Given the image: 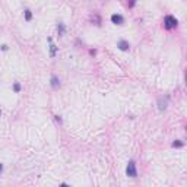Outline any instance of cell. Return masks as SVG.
I'll use <instances>...</instances> for the list:
<instances>
[{"label": "cell", "instance_id": "1", "mask_svg": "<svg viewBox=\"0 0 187 187\" xmlns=\"http://www.w3.org/2000/svg\"><path fill=\"white\" fill-rule=\"evenodd\" d=\"M177 25H178V21H177L174 16L167 15L164 18V28L165 29H174V28H177Z\"/></svg>", "mask_w": 187, "mask_h": 187}, {"label": "cell", "instance_id": "2", "mask_svg": "<svg viewBox=\"0 0 187 187\" xmlns=\"http://www.w3.org/2000/svg\"><path fill=\"white\" fill-rule=\"evenodd\" d=\"M126 174H127V177H132V178L137 177V168H136V162L133 159H130L126 167Z\"/></svg>", "mask_w": 187, "mask_h": 187}, {"label": "cell", "instance_id": "3", "mask_svg": "<svg viewBox=\"0 0 187 187\" xmlns=\"http://www.w3.org/2000/svg\"><path fill=\"white\" fill-rule=\"evenodd\" d=\"M168 108V97H159L158 98V110L165 111Z\"/></svg>", "mask_w": 187, "mask_h": 187}, {"label": "cell", "instance_id": "4", "mask_svg": "<svg viewBox=\"0 0 187 187\" xmlns=\"http://www.w3.org/2000/svg\"><path fill=\"white\" fill-rule=\"evenodd\" d=\"M111 22L114 25H123L124 23V18L121 15H119V13H114V15H111Z\"/></svg>", "mask_w": 187, "mask_h": 187}, {"label": "cell", "instance_id": "5", "mask_svg": "<svg viewBox=\"0 0 187 187\" xmlns=\"http://www.w3.org/2000/svg\"><path fill=\"white\" fill-rule=\"evenodd\" d=\"M47 41L50 43V57H56V54H57V50H59V48L53 44V38H51V37H48V38H47Z\"/></svg>", "mask_w": 187, "mask_h": 187}, {"label": "cell", "instance_id": "6", "mask_svg": "<svg viewBox=\"0 0 187 187\" xmlns=\"http://www.w3.org/2000/svg\"><path fill=\"white\" fill-rule=\"evenodd\" d=\"M117 47H119V50H121V51H127V50L130 48V44H129L126 40H120V41L117 43Z\"/></svg>", "mask_w": 187, "mask_h": 187}, {"label": "cell", "instance_id": "7", "mask_svg": "<svg viewBox=\"0 0 187 187\" xmlns=\"http://www.w3.org/2000/svg\"><path fill=\"white\" fill-rule=\"evenodd\" d=\"M50 85H51V88L53 89H57L59 86H60V80H59V77L57 76H51V79H50Z\"/></svg>", "mask_w": 187, "mask_h": 187}, {"label": "cell", "instance_id": "8", "mask_svg": "<svg viewBox=\"0 0 187 187\" xmlns=\"http://www.w3.org/2000/svg\"><path fill=\"white\" fill-rule=\"evenodd\" d=\"M66 32V26H65V23H57V34H59V37H63Z\"/></svg>", "mask_w": 187, "mask_h": 187}, {"label": "cell", "instance_id": "9", "mask_svg": "<svg viewBox=\"0 0 187 187\" xmlns=\"http://www.w3.org/2000/svg\"><path fill=\"white\" fill-rule=\"evenodd\" d=\"M23 16H25V21L29 22V21L32 19V12L29 11V9H25V11H23Z\"/></svg>", "mask_w": 187, "mask_h": 187}, {"label": "cell", "instance_id": "10", "mask_svg": "<svg viewBox=\"0 0 187 187\" xmlns=\"http://www.w3.org/2000/svg\"><path fill=\"white\" fill-rule=\"evenodd\" d=\"M13 91H15L16 94H19V92L22 91V85H21L19 82H15V83H13Z\"/></svg>", "mask_w": 187, "mask_h": 187}, {"label": "cell", "instance_id": "11", "mask_svg": "<svg viewBox=\"0 0 187 187\" xmlns=\"http://www.w3.org/2000/svg\"><path fill=\"white\" fill-rule=\"evenodd\" d=\"M183 145H184V143L181 142V140H174V142H173V148H181Z\"/></svg>", "mask_w": 187, "mask_h": 187}, {"label": "cell", "instance_id": "12", "mask_svg": "<svg viewBox=\"0 0 187 187\" xmlns=\"http://www.w3.org/2000/svg\"><path fill=\"white\" fill-rule=\"evenodd\" d=\"M134 5H136V0H129V2H127V6H129V8H133Z\"/></svg>", "mask_w": 187, "mask_h": 187}, {"label": "cell", "instance_id": "13", "mask_svg": "<svg viewBox=\"0 0 187 187\" xmlns=\"http://www.w3.org/2000/svg\"><path fill=\"white\" fill-rule=\"evenodd\" d=\"M56 121H57L59 124H62V123H63V120H62V117H60V116H56Z\"/></svg>", "mask_w": 187, "mask_h": 187}, {"label": "cell", "instance_id": "14", "mask_svg": "<svg viewBox=\"0 0 187 187\" xmlns=\"http://www.w3.org/2000/svg\"><path fill=\"white\" fill-rule=\"evenodd\" d=\"M2 50H3V51H6V50H8V45H6V44L2 45Z\"/></svg>", "mask_w": 187, "mask_h": 187}, {"label": "cell", "instance_id": "15", "mask_svg": "<svg viewBox=\"0 0 187 187\" xmlns=\"http://www.w3.org/2000/svg\"><path fill=\"white\" fill-rule=\"evenodd\" d=\"M2 173H3V164L0 162V174H2Z\"/></svg>", "mask_w": 187, "mask_h": 187}, {"label": "cell", "instance_id": "16", "mask_svg": "<svg viewBox=\"0 0 187 187\" xmlns=\"http://www.w3.org/2000/svg\"><path fill=\"white\" fill-rule=\"evenodd\" d=\"M0 116H2V110H0Z\"/></svg>", "mask_w": 187, "mask_h": 187}]
</instances>
